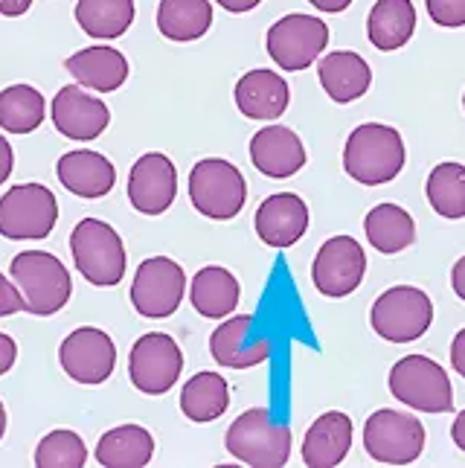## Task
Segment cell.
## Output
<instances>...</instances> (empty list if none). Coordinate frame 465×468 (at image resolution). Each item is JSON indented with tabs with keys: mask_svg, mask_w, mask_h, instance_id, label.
<instances>
[{
	"mask_svg": "<svg viewBox=\"0 0 465 468\" xmlns=\"http://www.w3.org/2000/svg\"><path fill=\"white\" fill-rule=\"evenodd\" d=\"M407 149L393 125L364 122L343 146V169L361 186H381L396 181L405 169Z\"/></svg>",
	"mask_w": 465,
	"mask_h": 468,
	"instance_id": "6da1fadb",
	"label": "cell"
},
{
	"mask_svg": "<svg viewBox=\"0 0 465 468\" xmlns=\"http://www.w3.org/2000/svg\"><path fill=\"white\" fill-rule=\"evenodd\" d=\"M9 277L24 297V312L50 317L70 303L73 280L58 256L47 250H24L12 260Z\"/></svg>",
	"mask_w": 465,
	"mask_h": 468,
	"instance_id": "7a4b0ae2",
	"label": "cell"
},
{
	"mask_svg": "<svg viewBox=\"0 0 465 468\" xmlns=\"http://www.w3.org/2000/svg\"><path fill=\"white\" fill-rule=\"evenodd\" d=\"M291 428L277 422L268 408H250L227 428V454L245 465L280 468L291 460Z\"/></svg>",
	"mask_w": 465,
	"mask_h": 468,
	"instance_id": "3957f363",
	"label": "cell"
},
{
	"mask_svg": "<svg viewBox=\"0 0 465 468\" xmlns=\"http://www.w3.org/2000/svg\"><path fill=\"white\" fill-rule=\"evenodd\" d=\"M70 253L76 271L96 285L114 288L125 277V245L122 236L100 218H82L70 233Z\"/></svg>",
	"mask_w": 465,
	"mask_h": 468,
	"instance_id": "277c9868",
	"label": "cell"
},
{
	"mask_svg": "<svg viewBox=\"0 0 465 468\" xmlns=\"http://www.w3.org/2000/svg\"><path fill=\"white\" fill-rule=\"evenodd\" d=\"M189 201L206 218L230 221L248 201V181L230 160L204 157L189 172Z\"/></svg>",
	"mask_w": 465,
	"mask_h": 468,
	"instance_id": "5b68a950",
	"label": "cell"
},
{
	"mask_svg": "<svg viewBox=\"0 0 465 468\" xmlns=\"http://www.w3.org/2000/svg\"><path fill=\"white\" fill-rule=\"evenodd\" d=\"M390 393L402 405L422 413H451L454 410V387L451 378L428 355H405L390 369Z\"/></svg>",
	"mask_w": 465,
	"mask_h": 468,
	"instance_id": "8992f818",
	"label": "cell"
},
{
	"mask_svg": "<svg viewBox=\"0 0 465 468\" xmlns=\"http://www.w3.org/2000/svg\"><path fill=\"white\" fill-rule=\"evenodd\" d=\"M434 323V303L416 285L387 288L370 312V326L390 344H413Z\"/></svg>",
	"mask_w": 465,
	"mask_h": 468,
	"instance_id": "52a82bcc",
	"label": "cell"
},
{
	"mask_svg": "<svg viewBox=\"0 0 465 468\" xmlns=\"http://www.w3.org/2000/svg\"><path fill=\"white\" fill-rule=\"evenodd\" d=\"M425 425L416 416L381 408L364 422V448L375 463L410 465L425 451Z\"/></svg>",
	"mask_w": 465,
	"mask_h": 468,
	"instance_id": "ba28073f",
	"label": "cell"
},
{
	"mask_svg": "<svg viewBox=\"0 0 465 468\" xmlns=\"http://www.w3.org/2000/svg\"><path fill=\"white\" fill-rule=\"evenodd\" d=\"M58 221V201L44 184H18L0 198V236L47 239Z\"/></svg>",
	"mask_w": 465,
	"mask_h": 468,
	"instance_id": "9c48e42d",
	"label": "cell"
},
{
	"mask_svg": "<svg viewBox=\"0 0 465 468\" xmlns=\"http://www.w3.org/2000/svg\"><path fill=\"white\" fill-rule=\"evenodd\" d=\"M329 47V27L314 15L291 12L268 29V56L285 73H300Z\"/></svg>",
	"mask_w": 465,
	"mask_h": 468,
	"instance_id": "30bf717a",
	"label": "cell"
},
{
	"mask_svg": "<svg viewBox=\"0 0 465 468\" xmlns=\"http://www.w3.org/2000/svg\"><path fill=\"white\" fill-rule=\"evenodd\" d=\"M184 373V352L178 341L164 332L137 337L128 355V378L146 396H164L178 384Z\"/></svg>",
	"mask_w": 465,
	"mask_h": 468,
	"instance_id": "8fae6325",
	"label": "cell"
},
{
	"mask_svg": "<svg viewBox=\"0 0 465 468\" xmlns=\"http://www.w3.org/2000/svg\"><path fill=\"white\" fill-rule=\"evenodd\" d=\"M184 294L186 273L174 260H169V256H149V260L140 262L132 282V303L137 314L149 320H164L178 312Z\"/></svg>",
	"mask_w": 465,
	"mask_h": 468,
	"instance_id": "7c38bea8",
	"label": "cell"
},
{
	"mask_svg": "<svg viewBox=\"0 0 465 468\" xmlns=\"http://www.w3.org/2000/svg\"><path fill=\"white\" fill-rule=\"evenodd\" d=\"M366 273V253L358 239L352 236H332L323 241L312 265V282L323 297L341 300L349 297L364 282Z\"/></svg>",
	"mask_w": 465,
	"mask_h": 468,
	"instance_id": "4fadbf2b",
	"label": "cell"
},
{
	"mask_svg": "<svg viewBox=\"0 0 465 468\" xmlns=\"http://www.w3.org/2000/svg\"><path fill=\"white\" fill-rule=\"evenodd\" d=\"M58 364L76 384H105L117 367V346L111 341V335L96 329V326H82L70 332L58 346Z\"/></svg>",
	"mask_w": 465,
	"mask_h": 468,
	"instance_id": "5bb4252c",
	"label": "cell"
},
{
	"mask_svg": "<svg viewBox=\"0 0 465 468\" xmlns=\"http://www.w3.org/2000/svg\"><path fill=\"white\" fill-rule=\"evenodd\" d=\"M178 196V169L160 152L137 157L128 175V201L143 216H164Z\"/></svg>",
	"mask_w": 465,
	"mask_h": 468,
	"instance_id": "9a60e30c",
	"label": "cell"
},
{
	"mask_svg": "<svg viewBox=\"0 0 465 468\" xmlns=\"http://www.w3.org/2000/svg\"><path fill=\"white\" fill-rule=\"evenodd\" d=\"M270 341L265 335H256L253 314H238L224 320L210 335V355L224 369H250L270 358Z\"/></svg>",
	"mask_w": 465,
	"mask_h": 468,
	"instance_id": "2e32d148",
	"label": "cell"
},
{
	"mask_svg": "<svg viewBox=\"0 0 465 468\" xmlns=\"http://www.w3.org/2000/svg\"><path fill=\"white\" fill-rule=\"evenodd\" d=\"M111 122V111L100 96L85 93L82 85H64L53 96V125L61 137L88 143L96 140Z\"/></svg>",
	"mask_w": 465,
	"mask_h": 468,
	"instance_id": "e0dca14e",
	"label": "cell"
},
{
	"mask_svg": "<svg viewBox=\"0 0 465 468\" xmlns=\"http://www.w3.org/2000/svg\"><path fill=\"white\" fill-rule=\"evenodd\" d=\"M256 236L262 245L285 250L297 245L309 230V204L302 201L297 192H277L259 204L253 218Z\"/></svg>",
	"mask_w": 465,
	"mask_h": 468,
	"instance_id": "ac0fdd59",
	"label": "cell"
},
{
	"mask_svg": "<svg viewBox=\"0 0 465 468\" xmlns=\"http://www.w3.org/2000/svg\"><path fill=\"white\" fill-rule=\"evenodd\" d=\"M250 160L265 177H291L306 166V146L288 125H268L250 140Z\"/></svg>",
	"mask_w": 465,
	"mask_h": 468,
	"instance_id": "d6986e66",
	"label": "cell"
},
{
	"mask_svg": "<svg viewBox=\"0 0 465 468\" xmlns=\"http://www.w3.org/2000/svg\"><path fill=\"white\" fill-rule=\"evenodd\" d=\"M56 175L61 186L73 192L79 198H105L117 184V169L114 164L90 149H76L58 157Z\"/></svg>",
	"mask_w": 465,
	"mask_h": 468,
	"instance_id": "ffe728a7",
	"label": "cell"
},
{
	"mask_svg": "<svg viewBox=\"0 0 465 468\" xmlns=\"http://www.w3.org/2000/svg\"><path fill=\"white\" fill-rule=\"evenodd\" d=\"M233 100L248 120H277L291 102V88L277 70H248L236 82Z\"/></svg>",
	"mask_w": 465,
	"mask_h": 468,
	"instance_id": "44dd1931",
	"label": "cell"
},
{
	"mask_svg": "<svg viewBox=\"0 0 465 468\" xmlns=\"http://www.w3.org/2000/svg\"><path fill=\"white\" fill-rule=\"evenodd\" d=\"M352 448V419L341 410H326L317 416L302 440V463L309 468L341 465Z\"/></svg>",
	"mask_w": 465,
	"mask_h": 468,
	"instance_id": "7402d4cb",
	"label": "cell"
},
{
	"mask_svg": "<svg viewBox=\"0 0 465 468\" xmlns=\"http://www.w3.org/2000/svg\"><path fill=\"white\" fill-rule=\"evenodd\" d=\"M64 70L85 90L114 93L128 79V58L114 47H85L64 61Z\"/></svg>",
	"mask_w": 465,
	"mask_h": 468,
	"instance_id": "603a6c76",
	"label": "cell"
},
{
	"mask_svg": "<svg viewBox=\"0 0 465 468\" xmlns=\"http://www.w3.org/2000/svg\"><path fill=\"white\" fill-rule=\"evenodd\" d=\"M317 76H320V85H323L329 100L341 102V105L361 100L373 85L370 64H366L364 56L352 53V50L326 53L317 64Z\"/></svg>",
	"mask_w": 465,
	"mask_h": 468,
	"instance_id": "cb8c5ba5",
	"label": "cell"
},
{
	"mask_svg": "<svg viewBox=\"0 0 465 468\" xmlns=\"http://www.w3.org/2000/svg\"><path fill=\"white\" fill-rule=\"evenodd\" d=\"M242 297V285L227 268L221 265H206L192 277L189 288V303L201 317L206 320H221L230 317Z\"/></svg>",
	"mask_w": 465,
	"mask_h": 468,
	"instance_id": "d4e9b609",
	"label": "cell"
},
{
	"mask_svg": "<svg viewBox=\"0 0 465 468\" xmlns=\"http://www.w3.org/2000/svg\"><path fill=\"white\" fill-rule=\"evenodd\" d=\"M416 32L413 0H378L366 18V36L381 53L402 50Z\"/></svg>",
	"mask_w": 465,
	"mask_h": 468,
	"instance_id": "484cf974",
	"label": "cell"
},
{
	"mask_svg": "<svg viewBox=\"0 0 465 468\" xmlns=\"http://www.w3.org/2000/svg\"><path fill=\"white\" fill-rule=\"evenodd\" d=\"M366 241L384 256H396L407 250L416 241V221L405 207L398 204H378L364 218Z\"/></svg>",
	"mask_w": 465,
	"mask_h": 468,
	"instance_id": "4316f807",
	"label": "cell"
},
{
	"mask_svg": "<svg viewBox=\"0 0 465 468\" xmlns=\"http://www.w3.org/2000/svg\"><path fill=\"white\" fill-rule=\"evenodd\" d=\"M154 457V437L140 425H120L102 433L96 463L105 468H143Z\"/></svg>",
	"mask_w": 465,
	"mask_h": 468,
	"instance_id": "83f0119b",
	"label": "cell"
},
{
	"mask_svg": "<svg viewBox=\"0 0 465 468\" xmlns=\"http://www.w3.org/2000/svg\"><path fill=\"white\" fill-rule=\"evenodd\" d=\"M213 27V4L210 0H160L157 6V29L169 41H198Z\"/></svg>",
	"mask_w": 465,
	"mask_h": 468,
	"instance_id": "f1b7e54d",
	"label": "cell"
},
{
	"mask_svg": "<svg viewBox=\"0 0 465 468\" xmlns=\"http://www.w3.org/2000/svg\"><path fill=\"white\" fill-rule=\"evenodd\" d=\"M230 408V384L218 373L192 376L181 390V410L189 422H216Z\"/></svg>",
	"mask_w": 465,
	"mask_h": 468,
	"instance_id": "f546056e",
	"label": "cell"
},
{
	"mask_svg": "<svg viewBox=\"0 0 465 468\" xmlns=\"http://www.w3.org/2000/svg\"><path fill=\"white\" fill-rule=\"evenodd\" d=\"M134 0H79L76 24L90 38L114 41L134 24Z\"/></svg>",
	"mask_w": 465,
	"mask_h": 468,
	"instance_id": "4dcf8cb0",
	"label": "cell"
},
{
	"mask_svg": "<svg viewBox=\"0 0 465 468\" xmlns=\"http://www.w3.org/2000/svg\"><path fill=\"white\" fill-rule=\"evenodd\" d=\"M47 117V102L32 85H9L0 90V128L6 134H32Z\"/></svg>",
	"mask_w": 465,
	"mask_h": 468,
	"instance_id": "1f68e13d",
	"label": "cell"
},
{
	"mask_svg": "<svg viewBox=\"0 0 465 468\" xmlns=\"http://www.w3.org/2000/svg\"><path fill=\"white\" fill-rule=\"evenodd\" d=\"M428 201L442 218H465V166L448 160L428 175Z\"/></svg>",
	"mask_w": 465,
	"mask_h": 468,
	"instance_id": "d6a6232c",
	"label": "cell"
},
{
	"mask_svg": "<svg viewBox=\"0 0 465 468\" xmlns=\"http://www.w3.org/2000/svg\"><path fill=\"white\" fill-rule=\"evenodd\" d=\"M88 463L85 440L76 431L58 428L50 431L36 448V465L38 468H82Z\"/></svg>",
	"mask_w": 465,
	"mask_h": 468,
	"instance_id": "836d02e7",
	"label": "cell"
},
{
	"mask_svg": "<svg viewBox=\"0 0 465 468\" xmlns=\"http://www.w3.org/2000/svg\"><path fill=\"white\" fill-rule=\"evenodd\" d=\"M425 6L434 24L445 29L465 27V0H425Z\"/></svg>",
	"mask_w": 465,
	"mask_h": 468,
	"instance_id": "e575fe53",
	"label": "cell"
},
{
	"mask_svg": "<svg viewBox=\"0 0 465 468\" xmlns=\"http://www.w3.org/2000/svg\"><path fill=\"white\" fill-rule=\"evenodd\" d=\"M18 312H24V297L18 292V285L12 282V277L6 280V273H0V317H9Z\"/></svg>",
	"mask_w": 465,
	"mask_h": 468,
	"instance_id": "d590c367",
	"label": "cell"
},
{
	"mask_svg": "<svg viewBox=\"0 0 465 468\" xmlns=\"http://www.w3.org/2000/svg\"><path fill=\"white\" fill-rule=\"evenodd\" d=\"M18 361V344L6 332H0V376H6Z\"/></svg>",
	"mask_w": 465,
	"mask_h": 468,
	"instance_id": "8d00e7d4",
	"label": "cell"
},
{
	"mask_svg": "<svg viewBox=\"0 0 465 468\" xmlns=\"http://www.w3.org/2000/svg\"><path fill=\"white\" fill-rule=\"evenodd\" d=\"M15 169V152L9 146L6 137H0V186H4L9 181V175Z\"/></svg>",
	"mask_w": 465,
	"mask_h": 468,
	"instance_id": "74e56055",
	"label": "cell"
},
{
	"mask_svg": "<svg viewBox=\"0 0 465 468\" xmlns=\"http://www.w3.org/2000/svg\"><path fill=\"white\" fill-rule=\"evenodd\" d=\"M451 367H454V373H460L465 378V329H460L454 335V344H451Z\"/></svg>",
	"mask_w": 465,
	"mask_h": 468,
	"instance_id": "f35d334b",
	"label": "cell"
},
{
	"mask_svg": "<svg viewBox=\"0 0 465 468\" xmlns=\"http://www.w3.org/2000/svg\"><path fill=\"white\" fill-rule=\"evenodd\" d=\"M451 288H454V294L465 303V256H460L451 268Z\"/></svg>",
	"mask_w": 465,
	"mask_h": 468,
	"instance_id": "ab89813d",
	"label": "cell"
},
{
	"mask_svg": "<svg viewBox=\"0 0 465 468\" xmlns=\"http://www.w3.org/2000/svg\"><path fill=\"white\" fill-rule=\"evenodd\" d=\"M32 6V0H0V15H6V18H21L26 15Z\"/></svg>",
	"mask_w": 465,
	"mask_h": 468,
	"instance_id": "60d3db41",
	"label": "cell"
},
{
	"mask_svg": "<svg viewBox=\"0 0 465 468\" xmlns=\"http://www.w3.org/2000/svg\"><path fill=\"white\" fill-rule=\"evenodd\" d=\"M216 4L221 9H227V12H236V15H242V12H250L262 4V0H216Z\"/></svg>",
	"mask_w": 465,
	"mask_h": 468,
	"instance_id": "b9f144b4",
	"label": "cell"
},
{
	"mask_svg": "<svg viewBox=\"0 0 465 468\" xmlns=\"http://www.w3.org/2000/svg\"><path fill=\"white\" fill-rule=\"evenodd\" d=\"M451 440H454V445H457L460 451H465V410H460L457 419H454V425H451Z\"/></svg>",
	"mask_w": 465,
	"mask_h": 468,
	"instance_id": "7bdbcfd3",
	"label": "cell"
},
{
	"mask_svg": "<svg viewBox=\"0 0 465 468\" xmlns=\"http://www.w3.org/2000/svg\"><path fill=\"white\" fill-rule=\"evenodd\" d=\"M309 4L320 12H343V9H349L352 0H309Z\"/></svg>",
	"mask_w": 465,
	"mask_h": 468,
	"instance_id": "ee69618b",
	"label": "cell"
},
{
	"mask_svg": "<svg viewBox=\"0 0 465 468\" xmlns=\"http://www.w3.org/2000/svg\"><path fill=\"white\" fill-rule=\"evenodd\" d=\"M4 433H6V408H4V401H0V440H4Z\"/></svg>",
	"mask_w": 465,
	"mask_h": 468,
	"instance_id": "f6af8a7d",
	"label": "cell"
},
{
	"mask_svg": "<svg viewBox=\"0 0 465 468\" xmlns=\"http://www.w3.org/2000/svg\"><path fill=\"white\" fill-rule=\"evenodd\" d=\"M462 108H465V93H462Z\"/></svg>",
	"mask_w": 465,
	"mask_h": 468,
	"instance_id": "bcb514c9",
	"label": "cell"
}]
</instances>
